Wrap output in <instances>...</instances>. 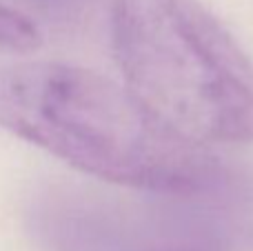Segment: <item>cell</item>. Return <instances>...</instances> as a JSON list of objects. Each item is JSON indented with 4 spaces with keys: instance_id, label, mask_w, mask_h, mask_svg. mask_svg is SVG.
<instances>
[{
    "instance_id": "cell-3",
    "label": "cell",
    "mask_w": 253,
    "mask_h": 251,
    "mask_svg": "<svg viewBox=\"0 0 253 251\" xmlns=\"http://www.w3.org/2000/svg\"><path fill=\"white\" fill-rule=\"evenodd\" d=\"M42 47L38 25L20 9L0 2V51L31 53Z\"/></svg>"
},
{
    "instance_id": "cell-4",
    "label": "cell",
    "mask_w": 253,
    "mask_h": 251,
    "mask_svg": "<svg viewBox=\"0 0 253 251\" xmlns=\"http://www.w3.org/2000/svg\"><path fill=\"white\" fill-rule=\"evenodd\" d=\"M27 2L31 4V7H40V9H49V7H53V4H58L60 0H27Z\"/></svg>"
},
{
    "instance_id": "cell-2",
    "label": "cell",
    "mask_w": 253,
    "mask_h": 251,
    "mask_svg": "<svg viewBox=\"0 0 253 251\" xmlns=\"http://www.w3.org/2000/svg\"><path fill=\"white\" fill-rule=\"evenodd\" d=\"M125 87L193 145L253 142V62L200 0H114Z\"/></svg>"
},
{
    "instance_id": "cell-1",
    "label": "cell",
    "mask_w": 253,
    "mask_h": 251,
    "mask_svg": "<svg viewBox=\"0 0 253 251\" xmlns=\"http://www.w3.org/2000/svg\"><path fill=\"white\" fill-rule=\"evenodd\" d=\"M0 127L83 173L158 194H196L220 176L207 147L167 129L125 84L65 62L0 69Z\"/></svg>"
}]
</instances>
